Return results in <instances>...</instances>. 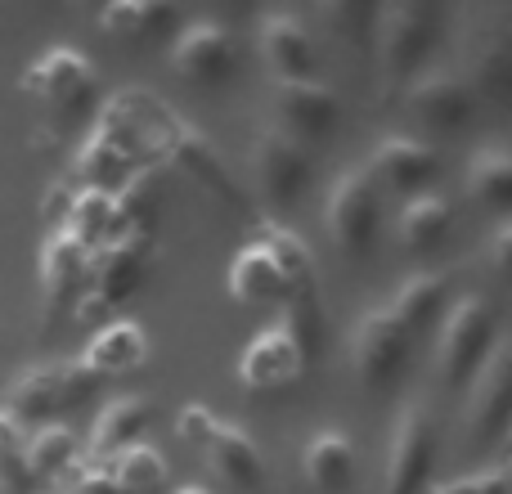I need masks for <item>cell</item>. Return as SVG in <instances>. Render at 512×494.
Returning a JSON list of instances; mask_svg holds the SVG:
<instances>
[{"instance_id":"5b68a950","label":"cell","mask_w":512,"mask_h":494,"mask_svg":"<svg viewBox=\"0 0 512 494\" xmlns=\"http://www.w3.org/2000/svg\"><path fill=\"white\" fill-rule=\"evenodd\" d=\"M378 63L387 81H414V72L423 68L427 50L436 41V14L418 0H405V5H387L378 14Z\"/></svg>"},{"instance_id":"8992f818","label":"cell","mask_w":512,"mask_h":494,"mask_svg":"<svg viewBox=\"0 0 512 494\" xmlns=\"http://www.w3.org/2000/svg\"><path fill=\"white\" fill-rule=\"evenodd\" d=\"M324 225L342 252H351V256L369 252L373 234H378V185H373V176L364 167L346 171L333 185L328 207H324Z\"/></svg>"},{"instance_id":"44dd1931","label":"cell","mask_w":512,"mask_h":494,"mask_svg":"<svg viewBox=\"0 0 512 494\" xmlns=\"http://www.w3.org/2000/svg\"><path fill=\"white\" fill-rule=\"evenodd\" d=\"M153 423V405L140 396H117L104 405V414L95 418L90 432V450L95 454H122L126 445H135V436Z\"/></svg>"},{"instance_id":"7402d4cb","label":"cell","mask_w":512,"mask_h":494,"mask_svg":"<svg viewBox=\"0 0 512 494\" xmlns=\"http://www.w3.org/2000/svg\"><path fill=\"white\" fill-rule=\"evenodd\" d=\"M99 27L122 41H140V36H162L176 27V5L167 0H113L99 9Z\"/></svg>"},{"instance_id":"3957f363","label":"cell","mask_w":512,"mask_h":494,"mask_svg":"<svg viewBox=\"0 0 512 494\" xmlns=\"http://www.w3.org/2000/svg\"><path fill=\"white\" fill-rule=\"evenodd\" d=\"M436 450H441V427H436L427 405H405L396 418V436H391V459L382 494H427L436 468Z\"/></svg>"},{"instance_id":"277c9868","label":"cell","mask_w":512,"mask_h":494,"mask_svg":"<svg viewBox=\"0 0 512 494\" xmlns=\"http://www.w3.org/2000/svg\"><path fill=\"white\" fill-rule=\"evenodd\" d=\"M409 351H414V333H405V324L387 306L360 315V324L351 333V364H355L360 387H369V391L391 387L405 373Z\"/></svg>"},{"instance_id":"7c38bea8","label":"cell","mask_w":512,"mask_h":494,"mask_svg":"<svg viewBox=\"0 0 512 494\" xmlns=\"http://www.w3.org/2000/svg\"><path fill=\"white\" fill-rule=\"evenodd\" d=\"M468 68L459 72L468 81L472 99H490V104H504L512 95V36L508 23L495 18V23H477L468 50H463Z\"/></svg>"},{"instance_id":"6da1fadb","label":"cell","mask_w":512,"mask_h":494,"mask_svg":"<svg viewBox=\"0 0 512 494\" xmlns=\"http://www.w3.org/2000/svg\"><path fill=\"white\" fill-rule=\"evenodd\" d=\"M499 342V315L486 297H463L445 315L441 342H436V378L445 387H463L486 364V355Z\"/></svg>"},{"instance_id":"603a6c76","label":"cell","mask_w":512,"mask_h":494,"mask_svg":"<svg viewBox=\"0 0 512 494\" xmlns=\"http://www.w3.org/2000/svg\"><path fill=\"white\" fill-rule=\"evenodd\" d=\"M445 288H450L445 274H432V270L409 274V279L396 288V297H391L387 310L405 324V333H418V328H427L436 319V310H441V301H445Z\"/></svg>"},{"instance_id":"cb8c5ba5","label":"cell","mask_w":512,"mask_h":494,"mask_svg":"<svg viewBox=\"0 0 512 494\" xmlns=\"http://www.w3.org/2000/svg\"><path fill=\"white\" fill-rule=\"evenodd\" d=\"M468 198L481 207H490V212H504L512 203V158L508 149H499V144H490V149H481L477 158L468 162Z\"/></svg>"},{"instance_id":"5bb4252c","label":"cell","mask_w":512,"mask_h":494,"mask_svg":"<svg viewBox=\"0 0 512 494\" xmlns=\"http://www.w3.org/2000/svg\"><path fill=\"white\" fill-rule=\"evenodd\" d=\"M306 373V355L288 337V328H265L261 337H252V346L239 360V382L248 391H283L292 382H301Z\"/></svg>"},{"instance_id":"83f0119b","label":"cell","mask_w":512,"mask_h":494,"mask_svg":"<svg viewBox=\"0 0 512 494\" xmlns=\"http://www.w3.org/2000/svg\"><path fill=\"white\" fill-rule=\"evenodd\" d=\"M23 459H27L32 481L36 477H59V472L72 468V459H77V436H72L68 427H59V423H45L36 436H27Z\"/></svg>"},{"instance_id":"f1b7e54d","label":"cell","mask_w":512,"mask_h":494,"mask_svg":"<svg viewBox=\"0 0 512 494\" xmlns=\"http://www.w3.org/2000/svg\"><path fill=\"white\" fill-rule=\"evenodd\" d=\"M86 247H81V234H54L50 247H45L41 256V274H45V288H50V297H68L72 288L81 283V265H86Z\"/></svg>"},{"instance_id":"ac0fdd59","label":"cell","mask_w":512,"mask_h":494,"mask_svg":"<svg viewBox=\"0 0 512 494\" xmlns=\"http://www.w3.org/2000/svg\"><path fill=\"white\" fill-rule=\"evenodd\" d=\"M144 360H149V337H144V328L131 324V319H117V324H108L104 333H99L95 342L86 346V355H81V364H86L95 378L131 373V369H140Z\"/></svg>"},{"instance_id":"d4e9b609","label":"cell","mask_w":512,"mask_h":494,"mask_svg":"<svg viewBox=\"0 0 512 494\" xmlns=\"http://www.w3.org/2000/svg\"><path fill=\"white\" fill-rule=\"evenodd\" d=\"M396 234L409 252H427V247H436L445 234H450V203L436 198V194H418L414 203H405V212H400Z\"/></svg>"},{"instance_id":"d590c367","label":"cell","mask_w":512,"mask_h":494,"mask_svg":"<svg viewBox=\"0 0 512 494\" xmlns=\"http://www.w3.org/2000/svg\"><path fill=\"white\" fill-rule=\"evenodd\" d=\"M508 239H512V230H508V221L495 230V239H490V265H495V274L504 279L508 274Z\"/></svg>"},{"instance_id":"e0dca14e","label":"cell","mask_w":512,"mask_h":494,"mask_svg":"<svg viewBox=\"0 0 512 494\" xmlns=\"http://www.w3.org/2000/svg\"><path fill=\"white\" fill-rule=\"evenodd\" d=\"M288 279L274 265V256L265 252L261 243L239 247V256L230 261V297L243 301V306H270V301L288 297Z\"/></svg>"},{"instance_id":"d6986e66","label":"cell","mask_w":512,"mask_h":494,"mask_svg":"<svg viewBox=\"0 0 512 494\" xmlns=\"http://www.w3.org/2000/svg\"><path fill=\"white\" fill-rule=\"evenodd\" d=\"M301 468H306V481L319 494H342L346 486H351V477H355V445H351V436L337 432V427L319 432L315 441L306 445V454H301Z\"/></svg>"},{"instance_id":"e575fe53","label":"cell","mask_w":512,"mask_h":494,"mask_svg":"<svg viewBox=\"0 0 512 494\" xmlns=\"http://www.w3.org/2000/svg\"><path fill=\"white\" fill-rule=\"evenodd\" d=\"M72 494H126L122 486H117V481L113 477H108V472L104 468H90L86 472V477H81L77 481V486H72Z\"/></svg>"},{"instance_id":"836d02e7","label":"cell","mask_w":512,"mask_h":494,"mask_svg":"<svg viewBox=\"0 0 512 494\" xmlns=\"http://www.w3.org/2000/svg\"><path fill=\"white\" fill-rule=\"evenodd\" d=\"M216 423H221V418H216L207 405H185L176 414V436L189 441V445H207V436H212Z\"/></svg>"},{"instance_id":"ffe728a7","label":"cell","mask_w":512,"mask_h":494,"mask_svg":"<svg viewBox=\"0 0 512 494\" xmlns=\"http://www.w3.org/2000/svg\"><path fill=\"white\" fill-rule=\"evenodd\" d=\"M203 450L212 454V468L221 472L225 481H234L239 490L261 486V450L252 445V436L243 432V427H234V423H216Z\"/></svg>"},{"instance_id":"d6a6232c","label":"cell","mask_w":512,"mask_h":494,"mask_svg":"<svg viewBox=\"0 0 512 494\" xmlns=\"http://www.w3.org/2000/svg\"><path fill=\"white\" fill-rule=\"evenodd\" d=\"M319 18H328L337 32H346V41H360V36H369V27H373L369 5H319Z\"/></svg>"},{"instance_id":"8d00e7d4","label":"cell","mask_w":512,"mask_h":494,"mask_svg":"<svg viewBox=\"0 0 512 494\" xmlns=\"http://www.w3.org/2000/svg\"><path fill=\"white\" fill-rule=\"evenodd\" d=\"M180 494H207V490H180Z\"/></svg>"},{"instance_id":"9c48e42d","label":"cell","mask_w":512,"mask_h":494,"mask_svg":"<svg viewBox=\"0 0 512 494\" xmlns=\"http://www.w3.org/2000/svg\"><path fill=\"white\" fill-rule=\"evenodd\" d=\"M252 171L256 185L265 189L270 203H297L310 189V158L292 135H283L279 126H265L252 140Z\"/></svg>"},{"instance_id":"1f68e13d","label":"cell","mask_w":512,"mask_h":494,"mask_svg":"<svg viewBox=\"0 0 512 494\" xmlns=\"http://www.w3.org/2000/svg\"><path fill=\"white\" fill-rule=\"evenodd\" d=\"M427 494H508V468L504 463H490V468L468 472L459 481H445V486H436Z\"/></svg>"},{"instance_id":"2e32d148","label":"cell","mask_w":512,"mask_h":494,"mask_svg":"<svg viewBox=\"0 0 512 494\" xmlns=\"http://www.w3.org/2000/svg\"><path fill=\"white\" fill-rule=\"evenodd\" d=\"M364 171L373 176V185L423 189L427 180L441 171V158H436V149H432V144H423V140H409V135H387Z\"/></svg>"},{"instance_id":"f546056e","label":"cell","mask_w":512,"mask_h":494,"mask_svg":"<svg viewBox=\"0 0 512 494\" xmlns=\"http://www.w3.org/2000/svg\"><path fill=\"white\" fill-rule=\"evenodd\" d=\"M144 274V243L131 239L122 247H113V256L104 261V270H99V301H122L135 292V283H140Z\"/></svg>"},{"instance_id":"52a82bcc","label":"cell","mask_w":512,"mask_h":494,"mask_svg":"<svg viewBox=\"0 0 512 494\" xmlns=\"http://www.w3.org/2000/svg\"><path fill=\"white\" fill-rule=\"evenodd\" d=\"M27 90L41 95L45 104L59 108V113H86V108L95 104L99 72L81 50L54 45L45 59L32 63V72H27Z\"/></svg>"},{"instance_id":"4fadbf2b","label":"cell","mask_w":512,"mask_h":494,"mask_svg":"<svg viewBox=\"0 0 512 494\" xmlns=\"http://www.w3.org/2000/svg\"><path fill=\"white\" fill-rule=\"evenodd\" d=\"M405 104H409V113H414L423 126H432V131H454V126H463L472 117L477 99H472L468 81H463L454 68H432V72L409 81Z\"/></svg>"},{"instance_id":"ba28073f","label":"cell","mask_w":512,"mask_h":494,"mask_svg":"<svg viewBox=\"0 0 512 494\" xmlns=\"http://www.w3.org/2000/svg\"><path fill=\"white\" fill-rule=\"evenodd\" d=\"M508 414H512V346L495 342L486 364L468 378V414H463V423H468L472 441H495L508 427Z\"/></svg>"},{"instance_id":"8fae6325","label":"cell","mask_w":512,"mask_h":494,"mask_svg":"<svg viewBox=\"0 0 512 494\" xmlns=\"http://www.w3.org/2000/svg\"><path fill=\"white\" fill-rule=\"evenodd\" d=\"M270 108L292 140H324L337 126V95L319 81H270Z\"/></svg>"},{"instance_id":"7a4b0ae2","label":"cell","mask_w":512,"mask_h":494,"mask_svg":"<svg viewBox=\"0 0 512 494\" xmlns=\"http://www.w3.org/2000/svg\"><path fill=\"white\" fill-rule=\"evenodd\" d=\"M99 382H104V378H95V373H90L81 360L45 364V369L23 373V378L9 387V409H5V414L14 418L18 427H23V423H41V418H50V414H59V409L77 405V400L95 396Z\"/></svg>"},{"instance_id":"484cf974","label":"cell","mask_w":512,"mask_h":494,"mask_svg":"<svg viewBox=\"0 0 512 494\" xmlns=\"http://www.w3.org/2000/svg\"><path fill=\"white\" fill-rule=\"evenodd\" d=\"M104 472L126 494H149V490L167 486L171 468H167V459H162V450H153V445H126V450L113 459V468H104Z\"/></svg>"},{"instance_id":"4dcf8cb0","label":"cell","mask_w":512,"mask_h":494,"mask_svg":"<svg viewBox=\"0 0 512 494\" xmlns=\"http://www.w3.org/2000/svg\"><path fill=\"white\" fill-rule=\"evenodd\" d=\"M23 427L14 423L9 414H0V481L9 490H27L32 486V472H27V459H23Z\"/></svg>"},{"instance_id":"30bf717a","label":"cell","mask_w":512,"mask_h":494,"mask_svg":"<svg viewBox=\"0 0 512 494\" xmlns=\"http://www.w3.org/2000/svg\"><path fill=\"white\" fill-rule=\"evenodd\" d=\"M171 68L185 81H198V86H216L234 72V41L230 27L216 23V18H198V23L180 27L176 45H171Z\"/></svg>"},{"instance_id":"9a60e30c","label":"cell","mask_w":512,"mask_h":494,"mask_svg":"<svg viewBox=\"0 0 512 494\" xmlns=\"http://www.w3.org/2000/svg\"><path fill=\"white\" fill-rule=\"evenodd\" d=\"M256 45H261V59L270 63L274 81H306V72L315 68V41L297 14H283V9L265 14L256 27Z\"/></svg>"},{"instance_id":"4316f807","label":"cell","mask_w":512,"mask_h":494,"mask_svg":"<svg viewBox=\"0 0 512 494\" xmlns=\"http://www.w3.org/2000/svg\"><path fill=\"white\" fill-rule=\"evenodd\" d=\"M265 252L274 256V265L283 270V279H288L292 292H315V270H310V247L297 239L292 230H283V225H261V239Z\"/></svg>"}]
</instances>
